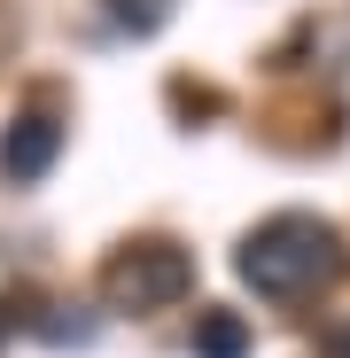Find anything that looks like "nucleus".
I'll return each mask as SVG.
<instances>
[{"instance_id": "nucleus-1", "label": "nucleus", "mask_w": 350, "mask_h": 358, "mask_svg": "<svg viewBox=\"0 0 350 358\" xmlns=\"http://www.w3.org/2000/svg\"><path fill=\"white\" fill-rule=\"evenodd\" d=\"M233 273H242L257 296H272V304H288V296H312L319 280L342 273V234L327 218H304V210H280L265 218L242 250H233Z\"/></svg>"}, {"instance_id": "nucleus-2", "label": "nucleus", "mask_w": 350, "mask_h": 358, "mask_svg": "<svg viewBox=\"0 0 350 358\" xmlns=\"http://www.w3.org/2000/svg\"><path fill=\"white\" fill-rule=\"evenodd\" d=\"M187 288H195V257L180 242H125L101 265V304L109 312H163Z\"/></svg>"}, {"instance_id": "nucleus-3", "label": "nucleus", "mask_w": 350, "mask_h": 358, "mask_svg": "<svg viewBox=\"0 0 350 358\" xmlns=\"http://www.w3.org/2000/svg\"><path fill=\"white\" fill-rule=\"evenodd\" d=\"M54 156H63V125H54L47 109L16 117V125L0 133V179H8V187H31V179H47Z\"/></svg>"}, {"instance_id": "nucleus-4", "label": "nucleus", "mask_w": 350, "mask_h": 358, "mask_svg": "<svg viewBox=\"0 0 350 358\" xmlns=\"http://www.w3.org/2000/svg\"><path fill=\"white\" fill-rule=\"evenodd\" d=\"M195 358H249L242 312H203V320H195Z\"/></svg>"}, {"instance_id": "nucleus-5", "label": "nucleus", "mask_w": 350, "mask_h": 358, "mask_svg": "<svg viewBox=\"0 0 350 358\" xmlns=\"http://www.w3.org/2000/svg\"><path fill=\"white\" fill-rule=\"evenodd\" d=\"M101 8H109L117 31H133V39H148V31L171 24V0H101Z\"/></svg>"}, {"instance_id": "nucleus-6", "label": "nucleus", "mask_w": 350, "mask_h": 358, "mask_svg": "<svg viewBox=\"0 0 350 358\" xmlns=\"http://www.w3.org/2000/svg\"><path fill=\"white\" fill-rule=\"evenodd\" d=\"M319 358H350V320H335V327L319 335Z\"/></svg>"}, {"instance_id": "nucleus-7", "label": "nucleus", "mask_w": 350, "mask_h": 358, "mask_svg": "<svg viewBox=\"0 0 350 358\" xmlns=\"http://www.w3.org/2000/svg\"><path fill=\"white\" fill-rule=\"evenodd\" d=\"M0 335H8V320H0Z\"/></svg>"}]
</instances>
